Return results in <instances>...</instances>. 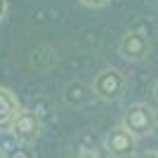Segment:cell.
Listing matches in <instances>:
<instances>
[{
    "label": "cell",
    "instance_id": "cell-4",
    "mask_svg": "<svg viewBox=\"0 0 158 158\" xmlns=\"http://www.w3.org/2000/svg\"><path fill=\"white\" fill-rule=\"evenodd\" d=\"M40 130H43V123H40L38 113L26 111V109H21L19 116H17V118L12 120V125H10L12 137L17 139L19 144H33V142L40 137Z\"/></svg>",
    "mask_w": 158,
    "mask_h": 158
},
{
    "label": "cell",
    "instance_id": "cell-14",
    "mask_svg": "<svg viewBox=\"0 0 158 158\" xmlns=\"http://www.w3.org/2000/svg\"><path fill=\"white\" fill-rule=\"evenodd\" d=\"M153 132H158V113H156V130H153Z\"/></svg>",
    "mask_w": 158,
    "mask_h": 158
},
{
    "label": "cell",
    "instance_id": "cell-12",
    "mask_svg": "<svg viewBox=\"0 0 158 158\" xmlns=\"http://www.w3.org/2000/svg\"><path fill=\"white\" fill-rule=\"evenodd\" d=\"M153 97L158 99V80H156V83H153Z\"/></svg>",
    "mask_w": 158,
    "mask_h": 158
},
{
    "label": "cell",
    "instance_id": "cell-11",
    "mask_svg": "<svg viewBox=\"0 0 158 158\" xmlns=\"http://www.w3.org/2000/svg\"><path fill=\"white\" fill-rule=\"evenodd\" d=\"M80 158H97V153H94V151H87V149H85V151L80 153Z\"/></svg>",
    "mask_w": 158,
    "mask_h": 158
},
{
    "label": "cell",
    "instance_id": "cell-9",
    "mask_svg": "<svg viewBox=\"0 0 158 158\" xmlns=\"http://www.w3.org/2000/svg\"><path fill=\"white\" fill-rule=\"evenodd\" d=\"M80 2H83L85 7H104L109 0H80Z\"/></svg>",
    "mask_w": 158,
    "mask_h": 158
},
{
    "label": "cell",
    "instance_id": "cell-15",
    "mask_svg": "<svg viewBox=\"0 0 158 158\" xmlns=\"http://www.w3.org/2000/svg\"><path fill=\"white\" fill-rule=\"evenodd\" d=\"M0 158H2V151H0Z\"/></svg>",
    "mask_w": 158,
    "mask_h": 158
},
{
    "label": "cell",
    "instance_id": "cell-13",
    "mask_svg": "<svg viewBox=\"0 0 158 158\" xmlns=\"http://www.w3.org/2000/svg\"><path fill=\"white\" fill-rule=\"evenodd\" d=\"M142 158H158V153H144Z\"/></svg>",
    "mask_w": 158,
    "mask_h": 158
},
{
    "label": "cell",
    "instance_id": "cell-6",
    "mask_svg": "<svg viewBox=\"0 0 158 158\" xmlns=\"http://www.w3.org/2000/svg\"><path fill=\"white\" fill-rule=\"evenodd\" d=\"M19 102L7 87H0V127H10L12 120L19 116Z\"/></svg>",
    "mask_w": 158,
    "mask_h": 158
},
{
    "label": "cell",
    "instance_id": "cell-10",
    "mask_svg": "<svg viewBox=\"0 0 158 158\" xmlns=\"http://www.w3.org/2000/svg\"><path fill=\"white\" fill-rule=\"evenodd\" d=\"M7 17V0H0V21Z\"/></svg>",
    "mask_w": 158,
    "mask_h": 158
},
{
    "label": "cell",
    "instance_id": "cell-1",
    "mask_svg": "<svg viewBox=\"0 0 158 158\" xmlns=\"http://www.w3.org/2000/svg\"><path fill=\"white\" fill-rule=\"evenodd\" d=\"M92 94L102 102H118L123 94H125V76L113 69V66H106L92 78Z\"/></svg>",
    "mask_w": 158,
    "mask_h": 158
},
{
    "label": "cell",
    "instance_id": "cell-2",
    "mask_svg": "<svg viewBox=\"0 0 158 158\" xmlns=\"http://www.w3.org/2000/svg\"><path fill=\"white\" fill-rule=\"evenodd\" d=\"M120 125L130 132L132 137H149L156 130V111L149 104H132L123 113V123Z\"/></svg>",
    "mask_w": 158,
    "mask_h": 158
},
{
    "label": "cell",
    "instance_id": "cell-8",
    "mask_svg": "<svg viewBox=\"0 0 158 158\" xmlns=\"http://www.w3.org/2000/svg\"><path fill=\"white\" fill-rule=\"evenodd\" d=\"M2 158H35V151H33V144H17Z\"/></svg>",
    "mask_w": 158,
    "mask_h": 158
},
{
    "label": "cell",
    "instance_id": "cell-5",
    "mask_svg": "<svg viewBox=\"0 0 158 158\" xmlns=\"http://www.w3.org/2000/svg\"><path fill=\"white\" fill-rule=\"evenodd\" d=\"M149 38H146V33L142 31H130L125 33L118 43V52L120 57L125 61H142L149 57Z\"/></svg>",
    "mask_w": 158,
    "mask_h": 158
},
{
    "label": "cell",
    "instance_id": "cell-3",
    "mask_svg": "<svg viewBox=\"0 0 158 158\" xmlns=\"http://www.w3.org/2000/svg\"><path fill=\"white\" fill-rule=\"evenodd\" d=\"M137 149V137H132L123 125L113 127L104 135V151L111 158H132Z\"/></svg>",
    "mask_w": 158,
    "mask_h": 158
},
{
    "label": "cell",
    "instance_id": "cell-7",
    "mask_svg": "<svg viewBox=\"0 0 158 158\" xmlns=\"http://www.w3.org/2000/svg\"><path fill=\"white\" fill-rule=\"evenodd\" d=\"M92 97V87L85 85V83H80V80H73L69 83L64 90V102L69 106H85Z\"/></svg>",
    "mask_w": 158,
    "mask_h": 158
}]
</instances>
